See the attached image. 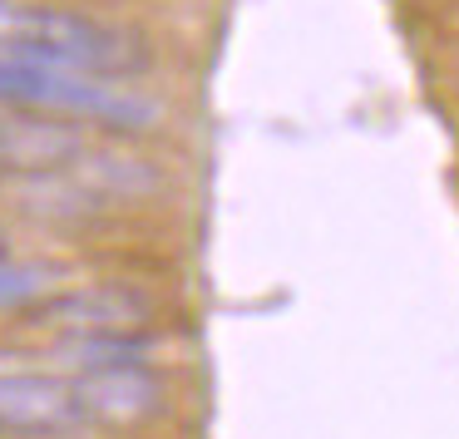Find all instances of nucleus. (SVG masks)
Returning a JSON list of instances; mask_svg holds the SVG:
<instances>
[{"mask_svg": "<svg viewBox=\"0 0 459 439\" xmlns=\"http://www.w3.org/2000/svg\"><path fill=\"white\" fill-rule=\"evenodd\" d=\"M0 104H11L21 114L74 119L84 129L109 133H153L163 124V104L153 94L134 90L129 80L55 70V65L11 60V55H0Z\"/></svg>", "mask_w": 459, "mask_h": 439, "instance_id": "2", "label": "nucleus"}, {"mask_svg": "<svg viewBox=\"0 0 459 439\" xmlns=\"http://www.w3.org/2000/svg\"><path fill=\"white\" fill-rule=\"evenodd\" d=\"M70 380H74L84 419H100V425H143V419H153L163 409V380L143 360L74 370Z\"/></svg>", "mask_w": 459, "mask_h": 439, "instance_id": "4", "label": "nucleus"}, {"mask_svg": "<svg viewBox=\"0 0 459 439\" xmlns=\"http://www.w3.org/2000/svg\"><path fill=\"white\" fill-rule=\"evenodd\" d=\"M5 193L15 198L21 212H30V218H40V222H55V228H80V222H94V218L109 212L70 168L11 173V178H5Z\"/></svg>", "mask_w": 459, "mask_h": 439, "instance_id": "6", "label": "nucleus"}, {"mask_svg": "<svg viewBox=\"0 0 459 439\" xmlns=\"http://www.w3.org/2000/svg\"><path fill=\"white\" fill-rule=\"evenodd\" d=\"M0 257H5V242H0Z\"/></svg>", "mask_w": 459, "mask_h": 439, "instance_id": "9", "label": "nucleus"}, {"mask_svg": "<svg viewBox=\"0 0 459 439\" xmlns=\"http://www.w3.org/2000/svg\"><path fill=\"white\" fill-rule=\"evenodd\" d=\"M40 321L60 331L65 340H109V336H139L153 321V297L129 281H90L70 287L40 306Z\"/></svg>", "mask_w": 459, "mask_h": 439, "instance_id": "3", "label": "nucleus"}, {"mask_svg": "<svg viewBox=\"0 0 459 439\" xmlns=\"http://www.w3.org/2000/svg\"><path fill=\"white\" fill-rule=\"evenodd\" d=\"M50 287H55V267L15 262L11 252L0 257V311L30 306V301H50Z\"/></svg>", "mask_w": 459, "mask_h": 439, "instance_id": "8", "label": "nucleus"}, {"mask_svg": "<svg viewBox=\"0 0 459 439\" xmlns=\"http://www.w3.org/2000/svg\"><path fill=\"white\" fill-rule=\"evenodd\" d=\"M70 173L104 202V208H134V202H153L163 193V173L159 163L139 159V153L124 149H84L70 163Z\"/></svg>", "mask_w": 459, "mask_h": 439, "instance_id": "7", "label": "nucleus"}, {"mask_svg": "<svg viewBox=\"0 0 459 439\" xmlns=\"http://www.w3.org/2000/svg\"><path fill=\"white\" fill-rule=\"evenodd\" d=\"M0 55L104 74V80H139L153 65L149 45L124 25H104L84 11H60V5H25V0H0Z\"/></svg>", "mask_w": 459, "mask_h": 439, "instance_id": "1", "label": "nucleus"}, {"mask_svg": "<svg viewBox=\"0 0 459 439\" xmlns=\"http://www.w3.org/2000/svg\"><path fill=\"white\" fill-rule=\"evenodd\" d=\"M84 425L74 380L60 375H0V429L5 435H60Z\"/></svg>", "mask_w": 459, "mask_h": 439, "instance_id": "5", "label": "nucleus"}]
</instances>
